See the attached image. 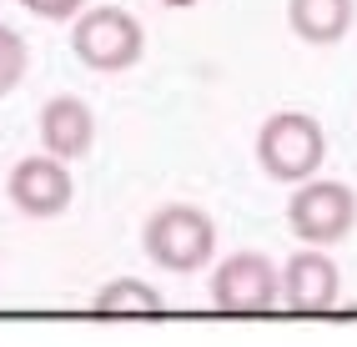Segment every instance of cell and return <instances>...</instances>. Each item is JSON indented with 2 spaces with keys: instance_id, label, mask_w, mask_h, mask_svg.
Instances as JSON below:
<instances>
[{
  "instance_id": "obj_1",
  "label": "cell",
  "mask_w": 357,
  "mask_h": 347,
  "mask_svg": "<svg viewBox=\"0 0 357 347\" xmlns=\"http://www.w3.org/2000/svg\"><path fill=\"white\" fill-rule=\"evenodd\" d=\"M322 156H327V131L307 111H277L257 131V167L272 181H292L297 187V181L322 171Z\"/></svg>"
},
{
  "instance_id": "obj_2",
  "label": "cell",
  "mask_w": 357,
  "mask_h": 347,
  "mask_svg": "<svg viewBox=\"0 0 357 347\" xmlns=\"http://www.w3.org/2000/svg\"><path fill=\"white\" fill-rule=\"evenodd\" d=\"M141 247H146V257L166 272H197V267H206L217 257V222H211L202 206L172 201V206H161V212L146 217Z\"/></svg>"
},
{
  "instance_id": "obj_3",
  "label": "cell",
  "mask_w": 357,
  "mask_h": 347,
  "mask_svg": "<svg viewBox=\"0 0 357 347\" xmlns=\"http://www.w3.org/2000/svg\"><path fill=\"white\" fill-rule=\"evenodd\" d=\"M287 226L307 247H337L357 226V192L332 176H307L287 201Z\"/></svg>"
},
{
  "instance_id": "obj_4",
  "label": "cell",
  "mask_w": 357,
  "mask_h": 347,
  "mask_svg": "<svg viewBox=\"0 0 357 347\" xmlns=\"http://www.w3.org/2000/svg\"><path fill=\"white\" fill-rule=\"evenodd\" d=\"M70 51H76L81 65L91 71H131L146 51V31L131 10H116V6H96V10H81L76 15V31H70Z\"/></svg>"
},
{
  "instance_id": "obj_5",
  "label": "cell",
  "mask_w": 357,
  "mask_h": 347,
  "mask_svg": "<svg viewBox=\"0 0 357 347\" xmlns=\"http://www.w3.org/2000/svg\"><path fill=\"white\" fill-rule=\"evenodd\" d=\"M277 297H282V287H277V267L267 252H231L211 272V302H217V312L257 317V312H272Z\"/></svg>"
},
{
  "instance_id": "obj_6",
  "label": "cell",
  "mask_w": 357,
  "mask_h": 347,
  "mask_svg": "<svg viewBox=\"0 0 357 347\" xmlns=\"http://www.w3.org/2000/svg\"><path fill=\"white\" fill-rule=\"evenodd\" d=\"M6 196L15 201V212L26 217H61L70 201H76V181H70L61 156H20L10 167Z\"/></svg>"
},
{
  "instance_id": "obj_7",
  "label": "cell",
  "mask_w": 357,
  "mask_h": 347,
  "mask_svg": "<svg viewBox=\"0 0 357 347\" xmlns=\"http://www.w3.org/2000/svg\"><path fill=\"white\" fill-rule=\"evenodd\" d=\"M277 287H282V302L292 312H332L337 307V292H342V277H337V262L327 257L322 247L312 252H292L277 272Z\"/></svg>"
},
{
  "instance_id": "obj_8",
  "label": "cell",
  "mask_w": 357,
  "mask_h": 347,
  "mask_svg": "<svg viewBox=\"0 0 357 347\" xmlns=\"http://www.w3.org/2000/svg\"><path fill=\"white\" fill-rule=\"evenodd\" d=\"M40 146H45V156L81 161L96 146V116H91V106L81 96H51L40 106Z\"/></svg>"
},
{
  "instance_id": "obj_9",
  "label": "cell",
  "mask_w": 357,
  "mask_h": 347,
  "mask_svg": "<svg viewBox=\"0 0 357 347\" xmlns=\"http://www.w3.org/2000/svg\"><path fill=\"white\" fill-rule=\"evenodd\" d=\"M357 20V0H287V26L307 45H337Z\"/></svg>"
},
{
  "instance_id": "obj_10",
  "label": "cell",
  "mask_w": 357,
  "mask_h": 347,
  "mask_svg": "<svg viewBox=\"0 0 357 347\" xmlns=\"http://www.w3.org/2000/svg\"><path fill=\"white\" fill-rule=\"evenodd\" d=\"M161 292L141 277H116L106 282L96 297H91V312L96 317H161Z\"/></svg>"
},
{
  "instance_id": "obj_11",
  "label": "cell",
  "mask_w": 357,
  "mask_h": 347,
  "mask_svg": "<svg viewBox=\"0 0 357 347\" xmlns=\"http://www.w3.org/2000/svg\"><path fill=\"white\" fill-rule=\"evenodd\" d=\"M26 65H31L26 40H20L10 26H0V96H10V91L26 81Z\"/></svg>"
},
{
  "instance_id": "obj_12",
  "label": "cell",
  "mask_w": 357,
  "mask_h": 347,
  "mask_svg": "<svg viewBox=\"0 0 357 347\" xmlns=\"http://www.w3.org/2000/svg\"><path fill=\"white\" fill-rule=\"evenodd\" d=\"M31 15H40V20H76L81 10H86V0H20Z\"/></svg>"
},
{
  "instance_id": "obj_13",
  "label": "cell",
  "mask_w": 357,
  "mask_h": 347,
  "mask_svg": "<svg viewBox=\"0 0 357 347\" xmlns=\"http://www.w3.org/2000/svg\"><path fill=\"white\" fill-rule=\"evenodd\" d=\"M161 6H166V10H192L197 0H161Z\"/></svg>"
}]
</instances>
